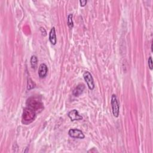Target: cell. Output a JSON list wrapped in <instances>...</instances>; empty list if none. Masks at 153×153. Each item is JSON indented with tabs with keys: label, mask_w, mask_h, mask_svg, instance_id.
Masks as SVG:
<instances>
[{
	"label": "cell",
	"mask_w": 153,
	"mask_h": 153,
	"mask_svg": "<svg viewBox=\"0 0 153 153\" xmlns=\"http://www.w3.org/2000/svg\"><path fill=\"white\" fill-rule=\"evenodd\" d=\"M111 104L112 109V114L115 117H118L120 113V104L115 94H113L111 96Z\"/></svg>",
	"instance_id": "obj_2"
},
{
	"label": "cell",
	"mask_w": 153,
	"mask_h": 153,
	"mask_svg": "<svg viewBox=\"0 0 153 153\" xmlns=\"http://www.w3.org/2000/svg\"><path fill=\"white\" fill-rule=\"evenodd\" d=\"M68 134L71 137L77 139H84L85 136L83 132L77 128H71L68 131Z\"/></svg>",
	"instance_id": "obj_5"
},
{
	"label": "cell",
	"mask_w": 153,
	"mask_h": 153,
	"mask_svg": "<svg viewBox=\"0 0 153 153\" xmlns=\"http://www.w3.org/2000/svg\"><path fill=\"white\" fill-rule=\"evenodd\" d=\"M148 66L150 70H152V60L151 57H149L148 59Z\"/></svg>",
	"instance_id": "obj_13"
},
{
	"label": "cell",
	"mask_w": 153,
	"mask_h": 153,
	"mask_svg": "<svg viewBox=\"0 0 153 153\" xmlns=\"http://www.w3.org/2000/svg\"><path fill=\"white\" fill-rule=\"evenodd\" d=\"M85 85L83 84H78L73 90L72 94L74 96H79L80 94H81L84 90Z\"/></svg>",
	"instance_id": "obj_8"
},
{
	"label": "cell",
	"mask_w": 153,
	"mask_h": 153,
	"mask_svg": "<svg viewBox=\"0 0 153 153\" xmlns=\"http://www.w3.org/2000/svg\"><path fill=\"white\" fill-rule=\"evenodd\" d=\"M68 116L72 121L76 120H81L82 119V117L81 115H79L78 111L76 109H73L69 111L68 114Z\"/></svg>",
	"instance_id": "obj_6"
},
{
	"label": "cell",
	"mask_w": 153,
	"mask_h": 153,
	"mask_svg": "<svg viewBox=\"0 0 153 153\" xmlns=\"http://www.w3.org/2000/svg\"><path fill=\"white\" fill-rule=\"evenodd\" d=\"M30 65H31V67L32 68L36 69V67H37V65H38V59L36 57V56H32L30 58Z\"/></svg>",
	"instance_id": "obj_10"
},
{
	"label": "cell",
	"mask_w": 153,
	"mask_h": 153,
	"mask_svg": "<svg viewBox=\"0 0 153 153\" xmlns=\"http://www.w3.org/2000/svg\"><path fill=\"white\" fill-rule=\"evenodd\" d=\"M83 78L86 82L88 88L93 90L94 88V82L91 73L88 71H85L83 74Z\"/></svg>",
	"instance_id": "obj_4"
},
{
	"label": "cell",
	"mask_w": 153,
	"mask_h": 153,
	"mask_svg": "<svg viewBox=\"0 0 153 153\" xmlns=\"http://www.w3.org/2000/svg\"><path fill=\"white\" fill-rule=\"evenodd\" d=\"M79 3H80L81 7H84L87 4V1L86 0H81V1H79Z\"/></svg>",
	"instance_id": "obj_14"
},
{
	"label": "cell",
	"mask_w": 153,
	"mask_h": 153,
	"mask_svg": "<svg viewBox=\"0 0 153 153\" xmlns=\"http://www.w3.org/2000/svg\"><path fill=\"white\" fill-rule=\"evenodd\" d=\"M34 84H35L34 82L32 80L29 79V81H28V82H27V90H30V89L33 88Z\"/></svg>",
	"instance_id": "obj_12"
},
{
	"label": "cell",
	"mask_w": 153,
	"mask_h": 153,
	"mask_svg": "<svg viewBox=\"0 0 153 153\" xmlns=\"http://www.w3.org/2000/svg\"><path fill=\"white\" fill-rule=\"evenodd\" d=\"M36 117V111L29 107L26 108L23 112L22 123L26 125L32 123Z\"/></svg>",
	"instance_id": "obj_1"
},
{
	"label": "cell",
	"mask_w": 153,
	"mask_h": 153,
	"mask_svg": "<svg viewBox=\"0 0 153 153\" xmlns=\"http://www.w3.org/2000/svg\"><path fill=\"white\" fill-rule=\"evenodd\" d=\"M48 74V67L45 63H41L38 68V76L40 78H44Z\"/></svg>",
	"instance_id": "obj_7"
},
{
	"label": "cell",
	"mask_w": 153,
	"mask_h": 153,
	"mask_svg": "<svg viewBox=\"0 0 153 153\" xmlns=\"http://www.w3.org/2000/svg\"><path fill=\"white\" fill-rule=\"evenodd\" d=\"M49 40L51 44L56 45L57 42V38H56V30L55 27H53L49 33Z\"/></svg>",
	"instance_id": "obj_9"
},
{
	"label": "cell",
	"mask_w": 153,
	"mask_h": 153,
	"mask_svg": "<svg viewBox=\"0 0 153 153\" xmlns=\"http://www.w3.org/2000/svg\"><path fill=\"white\" fill-rule=\"evenodd\" d=\"M73 15L72 14H69L68 16V25L69 28H72L74 26V22L72 20Z\"/></svg>",
	"instance_id": "obj_11"
},
{
	"label": "cell",
	"mask_w": 153,
	"mask_h": 153,
	"mask_svg": "<svg viewBox=\"0 0 153 153\" xmlns=\"http://www.w3.org/2000/svg\"><path fill=\"white\" fill-rule=\"evenodd\" d=\"M27 103L28 107L32 108L36 112H38V110H40L41 111L42 109V103L40 101L38 100L35 98H30L28 99Z\"/></svg>",
	"instance_id": "obj_3"
}]
</instances>
